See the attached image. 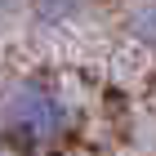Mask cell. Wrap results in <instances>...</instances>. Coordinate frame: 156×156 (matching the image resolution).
Here are the masks:
<instances>
[{"label":"cell","instance_id":"7a4b0ae2","mask_svg":"<svg viewBox=\"0 0 156 156\" xmlns=\"http://www.w3.org/2000/svg\"><path fill=\"white\" fill-rule=\"evenodd\" d=\"M76 5H80V0H36L40 18H49V23H58V18H67V13H76Z\"/></svg>","mask_w":156,"mask_h":156},{"label":"cell","instance_id":"6da1fadb","mask_svg":"<svg viewBox=\"0 0 156 156\" xmlns=\"http://www.w3.org/2000/svg\"><path fill=\"white\" fill-rule=\"evenodd\" d=\"M0 134L18 152H49L72 134V107L45 80H18L0 103Z\"/></svg>","mask_w":156,"mask_h":156}]
</instances>
